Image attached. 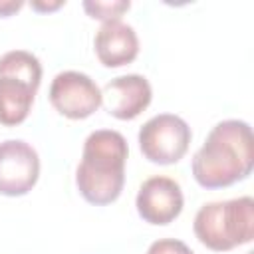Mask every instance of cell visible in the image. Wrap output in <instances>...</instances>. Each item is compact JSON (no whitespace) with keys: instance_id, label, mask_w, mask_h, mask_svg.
Returning <instances> with one entry per match:
<instances>
[{"instance_id":"1","label":"cell","mask_w":254,"mask_h":254,"mask_svg":"<svg viewBox=\"0 0 254 254\" xmlns=\"http://www.w3.org/2000/svg\"><path fill=\"white\" fill-rule=\"evenodd\" d=\"M254 139L246 121L216 123L192 157V177L204 189L230 187L252 173Z\"/></svg>"},{"instance_id":"2","label":"cell","mask_w":254,"mask_h":254,"mask_svg":"<svg viewBox=\"0 0 254 254\" xmlns=\"http://www.w3.org/2000/svg\"><path fill=\"white\" fill-rule=\"evenodd\" d=\"M127 153V141L119 131L97 129L87 135L75 171V185L87 202L109 204L121 194Z\"/></svg>"},{"instance_id":"3","label":"cell","mask_w":254,"mask_h":254,"mask_svg":"<svg viewBox=\"0 0 254 254\" xmlns=\"http://www.w3.org/2000/svg\"><path fill=\"white\" fill-rule=\"evenodd\" d=\"M194 234L214 252H226L254 238V200L238 196L202 204L194 216Z\"/></svg>"},{"instance_id":"4","label":"cell","mask_w":254,"mask_h":254,"mask_svg":"<svg viewBox=\"0 0 254 254\" xmlns=\"http://www.w3.org/2000/svg\"><path fill=\"white\" fill-rule=\"evenodd\" d=\"M42 81L40 60L26 50H12L0 56V123H22L34 103Z\"/></svg>"},{"instance_id":"5","label":"cell","mask_w":254,"mask_h":254,"mask_svg":"<svg viewBox=\"0 0 254 254\" xmlns=\"http://www.w3.org/2000/svg\"><path fill=\"white\" fill-rule=\"evenodd\" d=\"M190 137V127L183 117L159 113L139 129V147L151 163L173 165L189 151Z\"/></svg>"},{"instance_id":"6","label":"cell","mask_w":254,"mask_h":254,"mask_svg":"<svg viewBox=\"0 0 254 254\" xmlns=\"http://www.w3.org/2000/svg\"><path fill=\"white\" fill-rule=\"evenodd\" d=\"M50 101L54 109L69 119H85L101 105V89L81 71H60L50 85Z\"/></svg>"},{"instance_id":"7","label":"cell","mask_w":254,"mask_h":254,"mask_svg":"<svg viewBox=\"0 0 254 254\" xmlns=\"http://www.w3.org/2000/svg\"><path fill=\"white\" fill-rule=\"evenodd\" d=\"M40 177V157L32 145L22 139L0 143V192L20 196L32 190Z\"/></svg>"},{"instance_id":"8","label":"cell","mask_w":254,"mask_h":254,"mask_svg":"<svg viewBox=\"0 0 254 254\" xmlns=\"http://www.w3.org/2000/svg\"><path fill=\"white\" fill-rule=\"evenodd\" d=\"M181 185L171 177H151L137 192L135 206L139 216L149 224H169L183 210Z\"/></svg>"},{"instance_id":"9","label":"cell","mask_w":254,"mask_h":254,"mask_svg":"<svg viewBox=\"0 0 254 254\" xmlns=\"http://www.w3.org/2000/svg\"><path fill=\"white\" fill-rule=\"evenodd\" d=\"M153 91L147 77L139 73L119 75L107 81L101 89V103L109 115L117 119H135L151 103Z\"/></svg>"},{"instance_id":"10","label":"cell","mask_w":254,"mask_h":254,"mask_svg":"<svg viewBox=\"0 0 254 254\" xmlns=\"http://www.w3.org/2000/svg\"><path fill=\"white\" fill-rule=\"evenodd\" d=\"M95 54L105 67H119L131 64L139 54V38L133 26L121 20L103 22L93 40Z\"/></svg>"},{"instance_id":"11","label":"cell","mask_w":254,"mask_h":254,"mask_svg":"<svg viewBox=\"0 0 254 254\" xmlns=\"http://www.w3.org/2000/svg\"><path fill=\"white\" fill-rule=\"evenodd\" d=\"M131 6L129 0H85L83 10L97 20L109 22V20H119L123 12H127Z\"/></svg>"},{"instance_id":"12","label":"cell","mask_w":254,"mask_h":254,"mask_svg":"<svg viewBox=\"0 0 254 254\" xmlns=\"http://www.w3.org/2000/svg\"><path fill=\"white\" fill-rule=\"evenodd\" d=\"M147 254H194L183 240H177V238H161V240H155Z\"/></svg>"},{"instance_id":"13","label":"cell","mask_w":254,"mask_h":254,"mask_svg":"<svg viewBox=\"0 0 254 254\" xmlns=\"http://www.w3.org/2000/svg\"><path fill=\"white\" fill-rule=\"evenodd\" d=\"M22 6H24L22 0H0V16H2V18L12 16V14L18 12Z\"/></svg>"},{"instance_id":"14","label":"cell","mask_w":254,"mask_h":254,"mask_svg":"<svg viewBox=\"0 0 254 254\" xmlns=\"http://www.w3.org/2000/svg\"><path fill=\"white\" fill-rule=\"evenodd\" d=\"M65 2L64 0H54V2H44V0H32L30 6L38 12H52V10H58L60 6H64Z\"/></svg>"}]
</instances>
